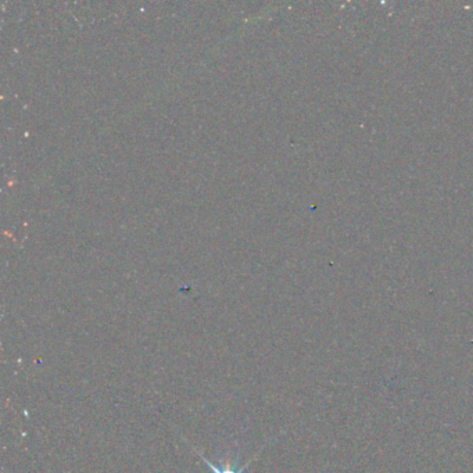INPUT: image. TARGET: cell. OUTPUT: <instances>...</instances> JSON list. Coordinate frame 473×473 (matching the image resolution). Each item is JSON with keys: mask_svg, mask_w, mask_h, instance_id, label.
Here are the masks:
<instances>
[{"mask_svg": "<svg viewBox=\"0 0 473 473\" xmlns=\"http://www.w3.org/2000/svg\"><path fill=\"white\" fill-rule=\"evenodd\" d=\"M200 457L203 458V461L207 464V467H208V468H210V469H211V471H213L214 473H243L244 471H246V468L250 465V462L253 461V460H251V461H248V462H247L246 465H243V467H241L239 471H235V469L232 468V464H231V461H227V464H225V467H224V468H217V467H215V465H213V464H211V462H210L207 458H204V457H203V454H200Z\"/></svg>", "mask_w": 473, "mask_h": 473, "instance_id": "1", "label": "cell"}]
</instances>
